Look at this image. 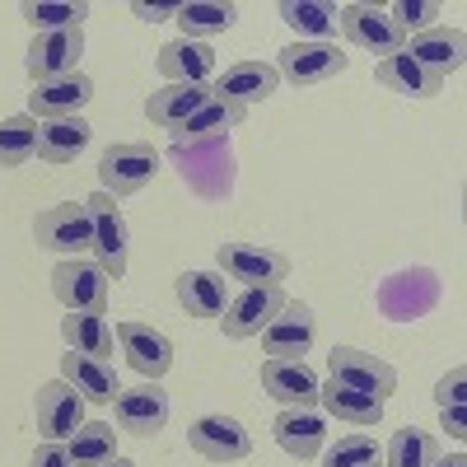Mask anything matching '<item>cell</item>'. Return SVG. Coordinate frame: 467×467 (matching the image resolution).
Wrapping results in <instances>:
<instances>
[{
  "instance_id": "obj_1",
  "label": "cell",
  "mask_w": 467,
  "mask_h": 467,
  "mask_svg": "<svg viewBox=\"0 0 467 467\" xmlns=\"http://www.w3.org/2000/svg\"><path fill=\"white\" fill-rule=\"evenodd\" d=\"M173 164L182 173V182L202 197H224L234 187V150H229V136L220 140H202V145H173Z\"/></svg>"
},
{
  "instance_id": "obj_2",
  "label": "cell",
  "mask_w": 467,
  "mask_h": 467,
  "mask_svg": "<svg viewBox=\"0 0 467 467\" xmlns=\"http://www.w3.org/2000/svg\"><path fill=\"white\" fill-rule=\"evenodd\" d=\"M154 173H160V150L150 140H117L99 154V192H108V197H131Z\"/></svg>"
},
{
  "instance_id": "obj_3",
  "label": "cell",
  "mask_w": 467,
  "mask_h": 467,
  "mask_svg": "<svg viewBox=\"0 0 467 467\" xmlns=\"http://www.w3.org/2000/svg\"><path fill=\"white\" fill-rule=\"evenodd\" d=\"M112 276L94 257H66L52 271V295L66 304V314H103Z\"/></svg>"
},
{
  "instance_id": "obj_4",
  "label": "cell",
  "mask_w": 467,
  "mask_h": 467,
  "mask_svg": "<svg viewBox=\"0 0 467 467\" xmlns=\"http://www.w3.org/2000/svg\"><path fill=\"white\" fill-rule=\"evenodd\" d=\"M33 239H37V248H47V253L80 257L85 248H94L89 206L85 202H61V206L43 211V215L33 220Z\"/></svg>"
},
{
  "instance_id": "obj_5",
  "label": "cell",
  "mask_w": 467,
  "mask_h": 467,
  "mask_svg": "<svg viewBox=\"0 0 467 467\" xmlns=\"http://www.w3.org/2000/svg\"><path fill=\"white\" fill-rule=\"evenodd\" d=\"M337 28L346 33V43H356L374 57H398L407 52V33L388 19V10L379 5H365V0H356V5H341L337 10Z\"/></svg>"
},
{
  "instance_id": "obj_6",
  "label": "cell",
  "mask_w": 467,
  "mask_h": 467,
  "mask_svg": "<svg viewBox=\"0 0 467 467\" xmlns=\"http://www.w3.org/2000/svg\"><path fill=\"white\" fill-rule=\"evenodd\" d=\"M215 266L224 281H244V285H281L290 276V257L262 244H220Z\"/></svg>"
},
{
  "instance_id": "obj_7",
  "label": "cell",
  "mask_w": 467,
  "mask_h": 467,
  "mask_svg": "<svg viewBox=\"0 0 467 467\" xmlns=\"http://www.w3.org/2000/svg\"><path fill=\"white\" fill-rule=\"evenodd\" d=\"M85 57V28H66V33H33L24 70L33 85H47L61 80V75H75Z\"/></svg>"
},
{
  "instance_id": "obj_8",
  "label": "cell",
  "mask_w": 467,
  "mask_h": 467,
  "mask_svg": "<svg viewBox=\"0 0 467 467\" xmlns=\"http://www.w3.org/2000/svg\"><path fill=\"white\" fill-rule=\"evenodd\" d=\"M85 206H89V224H94V262L112 281H122L127 276V248H131L122 211H117V202L108 197V192H94Z\"/></svg>"
},
{
  "instance_id": "obj_9",
  "label": "cell",
  "mask_w": 467,
  "mask_h": 467,
  "mask_svg": "<svg viewBox=\"0 0 467 467\" xmlns=\"http://www.w3.org/2000/svg\"><path fill=\"white\" fill-rule=\"evenodd\" d=\"M314 337H318L314 308L299 299H285L281 314L262 327V350H266V360H304L314 350Z\"/></svg>"
},
{
  "instance_id": "obj_10",
  "label": "cell",
  "mask_w": 467,
  "mask_h": 467,
  "mask_svg": "<svg viewBox=\"0 0 467 467\" xmlns=\"http://www.w3.org/2000/svg\"><path fill=\"white\" fill-rule=\"evenodd\" d=\"M350 57L337 43H290L276 52V75L290 85H323L332 75H341Z\"/></svg>"
},
{
  "instance_id": "obj_11",
  "label": "cell",
  "mask_w": 467,
  "mask_h": 467,
  "mask_svg": "<svg viewBox=\"0 0 467 467\" xmlns=\"http://www.w3.org/2000/svg\"><path fill=\"white\" fill-rule=\"evenodd\" d=\"M33 416H37V431H43L52 444H66V440L85 425V398L75 393L66 379H52V383L37 388Z\"/></svg>"
},
{
  "instance_id": "obj_12",
  "label": "cell",
  "mask_w": 467,
  "mask_h": 467,
  "mask_svg": "<svg viewBox=\"0 0 467 467\" xmlns=\"http://www.w3.org/2000/svg\"><path fill=\"white\" fill-rule=\"evenodd\" d=\"M281 308H285V290L281 285H244L239 299H229L220 327H224L229 341H248V337H262V327L276 318Z\"/></svg>"
},
{
  "instance_id": "obj_13",
  "label": "cell",
  "mask_w": 467,
  "mask_h": 467,
  "mask_svg": "<svg viewBox=\"0 0 467 467\" xmlns=\"http://www.w3.org/2000/svg\"><path fill=\"white\" fill-rule=\"evenodd\" d=\"M117 346H122L127 365L145 379V383H160L173 369V341L160 327H145V323H117Z\"/></svg>"
},
{
  "instance_id": "obj_14",
  "label": "cell",
  "mask_w": 467,
  "mask_h": 467,
  "mask_svg": "<svg viewBox=\"0 0 467 467\" xmlns=\"http://www.w3.org/2000/svg\"><path fill=\"white\" fill-rule=\"evenodd\" d=\"M327 369H332L337 383L360 388V393H369L379 402L398 388V369L388 365V360H379V356H369V350H356V346H332Z\"/></svg>"
},
{
  "instance_id": "obj_15",
  "label": "cell",
  "mask_w": 467,
  "mask_h": 467,
  "mask_svg": "<svg viewBox=\"0 0 467 467\" xmlns=\"http://www.w3.org/2000/svg\"><path fill=\"white\" fill-rule=\"evenodd\" d=\"M112 416H117V431H127L136 440H150V435H160L169 425V393L160 383L127 388V393H117Z\"/></svg>"
},
{
  "instance_id": "obj_16",
  "label": "cell",
  "mask_w": 467,
  "mask_h": 467,
  "mask_svg": "<svg viewBox=\"0 0 467 467\" xmlns=\"http://www.w3.org/2000/svg\"><path fill=\"white\" fill-rule=\"evenodd\" d=\"M187 444L197 449L206 462H244L253 453V440L244 431V420L234 416H202L187 425Z\"/></svg>"
},
{
  "instance_id": "obj_17",
  "label": "cell",
  "mask_w": 467,
  "mask_h": 467,
  "mask_svg": "<svg viewBox=\"0 0 467 467\" xmlns=\"http://www.w3.org/2000/svg\"><path fill=\"white\" fill-rule=\"evenodd\" d=\"M435 299H440V281H435V271H425V266L398 271V276L383 281V290H379L383 314H393V318H402V323H411V318H420V314H431Z\"/></svg>"
},
{
  "instance_id": "obj_18",
  "label": "cell",
  "mask_w": 467,
  "mask_h": 467,
  "mask_svg": "<svg viewBox=\"0 0 467 467\" xmlns=\"http://www.w3.org/2000/svg\"><path fill=\"white\" fill-rule=\"evenodd\" d=\"M276 89H281V75H276V66H271V61H239V66L220 70L215 80H211V94L215 99L239 103V108L262 103V99H271Z\"/></svg>"
},
{
  "instance_id": "obj_19",
  "label": "cell",
  "mask_w": 467,
  "mask_h": 467,
  "mask_svg": "<svg viewBox=\"0 0 467 467\" xmlns=\"http://www.w3.org/2000/svg\"><path fill=\"white\" fill-rule=\"evenodd\" d=\"M94 99V80L85 70L75 75H61V80H47V85H33L28 94V117L37 122H57V117H80V108Z\"/></svg>"
},
{
  "instance_id": "obj_20",
  "label": "cell",
  "mask_w": 467,
  "mask_h": 467,
  "mask_svg": "<svg viewBox=\"0 0 467 467\" xmlns=\"http://www.w3.org/2000/svg\"><path fill=\"white\" fill-rule=\"evenodd\" d=\"M262 388H266V398H276L281 407L314 411L323 379L308 369L304 360H266V365H262Z\"/></svg>"
},
{
  "instance_id": "obj_21",
  "label": "cell",
  "mask_w": 467,
  "mask_h": 467,
  "mask_svg": "<svg viewBox=\"0 0 467 467\" xmlns=\"http://www.w3.org/2000/svg\"><path fill=\"white\" fill-rule=\"evenodd\" d=\"M160 75L169 85H211L215 75V47L211 43H192V37H178V43H164L160 57H154Z\"/></svg>"
},
{
  "instance_id": "obj_22",
  "label": "cell",
  "mask_w": 467,
  "mask_h": 467,
  "mask_svg": "<svg viewBox=\"0 0 467 467\" xmlns=\"http://www.w3.org/2000/svg\"><path fill=\"white\" fill-rule=\"evenodd\" d=\"M407 57L411 61H420L425 70H435V75H449L453 70H462V57H467V37H462V28H444V24H435V28H425V33H416L411 43H407Z\"/></svg>"
},
{
  "instance_id": "obj_23",
  "label": "cell",
  "mask_w": 467,
  "mask_h": 467,
  "mask_svg": "<svg viewBox=\"0 0 467 467\" xmlns=\"http://www.w3.org/2000/svg\"><path fill=\"white\" fill-rule=\"evenodd\" d=\"M178 304L187 308V318L220 323L229 308V281L220 271H182L178 276Z\"/></svg>"
},
{
  "instance_id": "obj_24",
  "label": "cell",
  "mask_w": 467,
  "mask_h": 467,
  "mask_svg": "<svg viewBox=\"0 0 467 467\" xmlns=\"http://www.w3.org/2000/svg\"><path fill=\"white\" fill-rule=\"evenodd\" d=\"M61 379L75 388V393L85 398V407H112L117 402V369L108 360H89V356H61Z\"/></svg>"
},
{
  "instance_id": "obj_25",
  "label": "cell",
  "mask_w": 467,
  "mask_h": 467,
  "mask_svg": "<svg viewBox=\"0 0 467 467\" xmlns=\"http://www.w3.org/2000/svg\"><path fill=\"white\" fill-rule=\"evenodd\" d=\"M211 85H164L160 94H150L145 103V117H150V127H160V131H178L192 112H202L211 103Z\"/></svg>"
},
{
  "instance_id": "obj_26",
  "label": "cell",
  "mask_w": 467,
  "mask_h": 467,
  "mask_svg": "<svg viewBox=\"0 0 467 467\" xmlns=\"http://www.w3.org/2000/svg\"><path fill=\"white\" fill-rule=\"evenodd\" d=\"M271 431H276V444H281L295 462H314V458L323 453V416H318V411L285 407Z\"/></svg>"
},
{
  "instance_id": "obj_27",
  "label": "cell",
  "mask_w": 467,
  "mask_h": 467,
  "mask_svg": "<svg viewBox=\"0 0 467 467\" xmlns=\"http://www.w3.org/2000/svg\"><path fill=\"white\" fill-rule=\"evenodd\" d=\"M318 402H323L327 416H337L346 425H360V431H369V425L383 420V402L379 398L360 393V388H350V383H337V379H327L318 388Z\"/></svg>"
},
{
  "instance_id": "obj_28",
  "label": "cell",
  "mask_w": 467,
  "mask_h": 467,
  "mask_svg": "<svg viewBox=\"0 0 467 467\" xmlns=\"http://www.w3.org/2000/svg\"><path fill=\"white\" fill-rule=\"evenodd\" d=\"M374 75H379V85L398 89V94H407V99H435V94L444 89V75L425 70V66H420V61H411L407 52H398V57H383Z\"/></svg>"
},
{
  "instance_id": "obj_29",
  "label": "cell",
  "mask_w": 467,
  "mask_h": 467,
  "mask_svg": "<svg viewBox=\"0 0 467 467\" xmlns=\"http://www.w3.org/2000/svg\"><path fill=\"white\" fill-rule=\"evenodd\" d=\"M244 112H248V108H239V103L211 99L202 112H192L187 122L173 131V145H202V140H220V136H229L234 127L244 122Z\"/></svg>"
},
{
  "instance_id": "obj_30",
  "label": "cell",
  "mask_w": 467,
  "mask_h": 467,
  "mask_svg": "<svg viewBox=\"0 0 467 467\" xmlns=\"http://www.w3.org/2000/svg\"><path fill=\"white\" fill-rule=\"evenodd\" d=\"M85 145H89V122H85V117H57V122H37V154H43L47 164H70Z\"/></svg>"
},
{
  "instance_id": "obj_31",
  "label": "cell",
  "mask_w": 467,
  "mask_h": 467,
  "mask_svg": "<svg viewBox=\"0 0 467 467\" xmlns=\"http://www.w3.org/2000/svg\"><path fill=\"white\" fill-rule=\"evenodd\" d=\"M61 337L70 341L75 356H89V360H108L112 341H117V332H112V323L103 314H66L61 318Z\"/></svg>"
},
{
  "instance_id": "obj_32",
  "label": "cell",
  "mask_w": 467,
  "mask_h": 467,
  "mask_svg": "<svg viewBox=\"0 0 467 467\" xmlns=\"http://www.w3.org/2000/svg\"><path fill=\"white\" fill-rule=\"evenodd\" d=\"M66 458L70 467H103L117 458V431L108 420H85L80 431L66 440Z\"/></svg>"
},
{
  "instance_id": "obj_33",
  "label": "cell",
  "mask_w": 467,
  "mask_h": 467,
  "mask_svg": "<svg viewBox=\"0 0 467 467\" xmlns=\"http://www.w3.org/2000/svg\"><path fill=\"white\" fill-rule=\"evenodd\" d=\"M173 19H178L182 37H192V43H206V37L234 28L239 10H234V5H220V0H187V5H178Z\"/></svg>"
},
{
  "instance_id": "obj_34",
  "label": "cell",
  "mask_w": 467,
  "mask_h": 467,
  "mask_svg": "<svg viewBox=\"0 0 467 467\" xmlns=\"http://www.w3.org/2000/svg\"><path fill=\"white\" fill-rule=\"evenodd\" d=\"M281 19L299 33V43H332L337 33V5H323V0H285Z\"/></svg>"
},
{
  "instance_id": "obj_35",
  "label": "cell",
  "mask_w": 467,
  "mask_h": 467,
  "mask_svg": "<svg viewBox=\"0 0 467 467\" xmlns=\"http://www.w3.org/2000/svg\"><path fill=\"white\" fill-rule=\"evenodd\" d=\"M19 15L33 33H66V28H85L89 5L85 0H28Z\"/></svg>"
},
{
  "instance_id": "obj_36",
  "label": "cell",
  "mask_w": 467,
  "mask_h": 467,
  "mask_svg": "<svg viewBox=\"0 0 467 467\" xmlns=\"http://www.w3.org/2000/svg\"><path fill=\"white\" fill-rule=\"evenodd\" d=\"M435 458H440L435 435L416 431V425L398 431L393 440H388V449H383V467H435Z\"/></svg>"
},
{
  "instance_id": "obj_37",
  "label": "cell",
  "mask_w": 467,
  "mask_h": 467,
  "mask_svg": "<svg viewBox=\"0 0 467 467\" xmlns=\"http://www.w3.org/2000/svg\"><path fill=\"white\" fill-rule=\"evenodd\" d=\"M37 154V122L24 112V117H5L0 122V169H19Z\"/></svg>"
},
{
  "instance_id": "obj_38",
  "label": "cell",
  "mask_w": 467,
  "mask_h": 467,
  "mask_svg": "<svg viewBox=\"0 0 467 467\" xmlns=\"http://www.w3.org/2000/svg\"><path fill=\"white\" fill-rule=\"evenodd\" d=\"M323 467H383V449L369 435H346L323 453Z\"/></svg>"
},
{
  "instance_id": "obj_39",
  "label": "cell",
  "mask_w": 467,
  "mask_h": 467,
  "mask_svg": "<svg viewBox=\"0 0 467 467\" xmlns=\"http://www.w3.org/2000/svg\"><path fill=\"white\" fill-rule=\"evenodd\" d=\"M388 19L402 33H425V28H435V19H444V5L440 0H398V5L388 10Z\"/></svg>"
},
{
  "instance_id": "obj_40",
  "label": "cell",
  "mask_w": 467,
  "mask_h": 467,
  "mask_svg": "<svg viewBox=\"0 0 467 467\" xmlns=\"http://www.w3.org/2000/svg\"><path fill=\"white\" fill-rule=\"evenodd\" d=\"M462 388H467V369H462V365H453V369L440 379V388H435V402H440V411L462 407Z\"/></svg>"
},
{
  "instance_id": "obj_41",
  "label": "cell",
  "mask_w": 467,
  "mask_h": 467,
  "mask_svg": "<svg viewBox=\"0 0 467 467\" xmlns=\"http://www.w3.org/2000/svg\"><path fill=\"white\" fill-rule=\"evenodd\" d=\"M28 467H70V458H66V444H52V440H47L43 449L33 453V462H28Z\"/></svg>"
},
{
  "instance_id": "obj_42",
  "label": "cell",
  "mask_w": 467,
  "mask_h": 467,
  "mask_svg": "<svg viewBox=\"0 0 467 467\" xmlns=\"http://www.w3.org/2000/svg\"><path fill=\"white\" fill-rule=\"evenodd\" d=\"M131 15H136V19H145V24H160V19H173V15H178V5H145V0H136Z\"/></svg>"
},
{
  "instance_id": "obj_43",
  "label": "cell",
  "mask_w": 467,
  "mask_h": 467,
  "mask_svg": "<svg viewBox=\"0 0 467 467\" xmlns=\"http://www.w3.org/2000/svg\"><path fill=\"white\" fill-rule=\"evenodd\" d=\"M444 416V431L453 435V440H462L467 435V420H462V407H449V411H440Z\"/></svg>"
},
{
  "instance_id": "obj_44",
  "label": "cell",
  "mask_w": 467,
  "mask_h": 467,
  "mask_svg": "<svg viewBox=\"0 0 467 467\" xmlns=\"http://www.w3.org/2000/svg\"><path fill=\"white\" fill-rule=\"evenodd\" d=\"M435 467H467L462 453H449V458H435Z\"/></svg>"
},
{
  "instance_id": "obj_45",
  "label": "cell",
  "mask_w": 467,
  "mask_h": 467,
  "mask_svg": "<svg viewBox=\"0 0 467 467\" xmlns=\"http://www.w3.org/2000/svg\"><path fill=\"white\" fill-rule=\"evenodd\" d=\"M103 467H136V462H127V458H112V462H103Z\"/></svg>"
}]
</instances>
